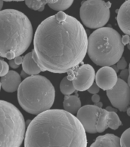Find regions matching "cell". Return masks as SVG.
I'll list each match as a JSON object with an SVG mask.
<instances>
[{"label":"cell","instance_id":"cell-4","mask_svg":"<svg viewBox=\"0 0 130 147\" xmlns=\"http://www.w3.org/2000/svg\"><path fill=\"white\" fill-rule=\"evenodd\" d=\"M17 90L18 103L31 114L38 115L49 110L55 102V87L44 76L38 74L25 78Z\"/></svg>","mask_w":130,"mask_h":147},{"label":"cell","instance_id":"cell-24","mask_svg":"<svg viewBox=\"0 0 130 147\" xmlns=\"http://www.w3.org/2000/svg\"><path fill=\"white\" fill-rule=\"evenodd\" d=\"M100 88L98 87V85L96 84V83H94V84L87 89V90H88V92H89L90 94H98L99 92H100Z\"/></svg>","mask_w":130,"mask_h":147},{"label":"cell","instance_id":"cell-34","mask_svg":"<svg viewBox=\"0 0 130 147\" xmlns=\"http://www.w3.org/2000/svg\"><path fill=\"white\" fill-rule=\"evenodd\" d=\"M2 7H3V0H0V11L2 10Z\"/></svg>","mask_w":130,"mask_h":147},{"label":"cell","instance_id":"cell-17","mask_svg":"<svg viewBox=\"0 0 130 147\" xmlns=\"http://www.w3.org/2000/svg\"><path fill=\"white\" fill-rule=\"evenodd\" d=\"M110 111L100 108L99 112L98 118L96 120V129L97 133H103L108 128V123L110 119Z\"/></svg>","mask_w":130,"mask_h":147},{"label":"cell","instance_id":"cell-19","mask_svg":"<svg viewBox=\"0 0 130 147\" xmlns=\"http://www.w3.org/2000/svg\"><path fill=\"white\" fill-rule=\"evenodd\" d=\"M60 90L62 94L66 95H71L76 90L73 85L72 80H70L67 77L63 78L60 84Z\"/></svg>","mask_w":130,"mask_h":147},{"label":"cell","instance_id":"cell-33","mask_svg":"<svg viewBox=\"0 0 130 147\" xmlns=\"http://www.w3.org/2000/svg\"><path fill=\"white\" fill-rule=\"evenodd\" d=\"M95 105L97 106V107H98L102 108V107H103V103H101V102H98V103H95Z\"/></svg>","mask_w":130,"mask_h":147},{"label":"cell","instance_id":"cell-36","mask_svg":"<svg viewBox=\"0 0 130 147\" xmlns=\"http://www.w3.org/2000/svg\"><path fill=\"white\" fill-rule=\"evenodd\" d=\"M26 75H27V74H25V72H24V71H22V77H24V78H26Z\"/></svg>","mask_w":130,"mask_h":147},{"label":"cell","instance_id":"cell-35","mask_svg":"<svg viewBox=\"0 0 130 147\" xmlns=\"http://www.w3.org/2000/svg\"><path fill=\"white\" fill-rule=\"evenodd\" d=\"M126 113H127V115L130 117V107H129L126 109Z\"/></svg>","mask_w":130,"mask_h":147},{"label":"cell","instance_id":"cell-10","mask_svg":"<svg viewBox=\"0 0 130 147\" xmlns=\"http://www.w3.org/2000/svg\"><path fill=\"white\" fill-rule=\"evenodd\" d=\"M100 109L97 106L86 105L79 109L77 113V118L82 124L86 133H96V123L98 118Z\"/></svg>","mask_w":130,"mask_h":147},{"label":"cell","instance_id":"cell-8","mask_svg":"<svg viewBox=\"0 0 130 147\" xmlns=\"http://www.w3.org/2000/svg\"><path fill=\"white\" fill-rule=\"evenodd\" d=\"M110 103L116 109L125 112L130 105V87L127 82L118 78L117 82L112 89L106 90Z\"/></svg>","mask_w":130,"mask_h":147},{"label":"cell","instance_id":"cell-12","mask_svg":"<svg viewBox=\"0 0 130 147\" xmlns=\"http://www.w3.org/2000/svg\"><path fill=\"white\" fill-rule=\"evenodd\" d=\"M119 28L125 34L130 35V0H127L119 8L117 17Z\"/></svg>","mask_w":130,"mask_h":147},{"label":"cell","instance_id":"cell-25","mask_svg":"<svg viewBox=\"0 0 130 147\" xmlns=\"http://www.w3.org/2000/svg\"><path fill=\"white\" fill-rule=\"evenodd\" d=\"M129 70L128 69H123L119 74V78L122 79V80H125V81H127L128 80V78H129Z\"/></svg>","mask_w":130,"mask_h":147},{"label":"cell","instance_id":"cell-29","mask_svg":"<svg viewBox=\"0 0 130 147\" xmlns=\"http://www.w3.org/2000/svg\"><path fill=\"white\" fill-rule=\"evenodd\" d=\"M9 66L10 67H11V68L16 69V68H18V65H17V64L15 63V61H14L13 59H11V60H9Z\"/></svg>","mask_w":130,"mask_h":147},{"label":"cell","instance_id":"cell-7","mask_svg":"<svg viewBox=\"0 0 130 147\" xmlns=\"http://www.w3.org/2000/svg\"><path fill=\"white\" fill-rule=\"evenodd\" d=\"M110 2L103 0H87L80 9V17L82 23L89 28L97 29L103 27L110 17Z\"/></svg>","mask_w":130,"mask_h":147},{"label":"cell","instance_id":"cell-15","mask_svg":"<svg viewBox=\"0 0 130 147\" xmlns=\"http://www.w3.org/2000/svg\"><path fill=\"white\" fill-rule=\"evenodd\" d=\"M22 71L28 75H38L41 72V70L32 58V52L28 53L25 57H23Z\"/></svg>","mask_w":130,"mask_h":147},{"label":"cell","instance_id":"cell-38","mask_svg":"<svg viewBox=\"0 0 130 147\" xmlns=\"http://www.w3.org/2000/svg\"><path fill=\"white\" fill-rule=\"evenodd\" d=\"M127 47H128V48L130 50V39H129V44L127 45Z\"/></svg>","mask_w":130,"mask_h":147},{"label":"cell","instance_id":"cell-13","mask_svg":"<svg viewBox=\"0 0 130 147\" xmlns=\"http://www.w3.org/2000/svg\"><path fill=\"white\" fill-rule=\"evenodd\" d=\"M1 87L5 92L12 93L18 90L22 80L21 76L16 71H9V72L1 78Z\"/></svg>","mask_w":130,"mask_h":147},{"label":"cell","instance_id":"cell-26","mask_svg":"<svg viewBox=\"0 0 130 147\" xmlns=\"http://www.w3.org/2000/svg\"><path fill=\"white\" fill-rule=\"evenodd\" d=\"M129 39H130V35H128V34H125L123 36H122L121 40H122V43L123 44V45H127L129 42Z\"/></svg>","mask_w":130,"mask_h":147},{"label":"cell","instance_id":"cell-1","mask_svg":"<svg viewBox=\"0 0 130 147\" xmlns=\"http://www.w3.org/2000/svg\"><path fill=\"white\" fill-rule=\"evenodd\" d=\"M87 44L88 37L82 24L60 11L37 28L32 58L41 71L67 73L84 59Z\"/></svg>","mask_w":130,"mask_h":147},{"label":"cell","instance_id":"cell-23","mask_svg":"<svg viewBox=\"0 0 130 147\" xmlns=\"http://www.w3.org/2000/svg\"><path fill=\"white\" fill-rule=\"evenodd\" d=\"M117 67H118L119 70H123V69H125L127 67V61L125 59V57H122L117 62L116 64Z\"/></svg>","mask_w":130,"mask_h":147},{"label":"cell","instance_id":"cell-16","mask_svg":"<svg viewBox=\"0 0 130 147\" xmlns=\"http://www.w3.org/2000/svg\"><path fill=\"white\" fill-rule=\"evenodd\" d=\"M81 107V101L77 95H66L64 100V109L71 114H76Z\"/></svg>","mask_w":130,"mask_h":147},{"label":"cell","instance_id":"cell-14","mask_svg":"<svg viewBox=\"0 0 130 147\" xmlns=\"http://www.w3.org/2000/svg\"><path fill=\"white\" fill-rule=\"evenodd\" d=\"M90 147H121L120 138L112 133L100 136Z\"/></svg>","mask_w":130,"mask_h":147},{"label":"cell","instance_id":"cell-3","mask_svg":"<svg viewBox=\"0 0 130 147\" xmlns=\"http://www.w3.org/2000/svg\"><path fill=\"white\" fill-rule=\"evenodd\" d=\"M33 28L29 18L15 9L0 11V57L21 56L32 43Z\"/></svg>","mask_w":130,"mask_h":147},{"label":"cell","instance_id":"cell-40","mask_svg":"<svg viewBox=\"0 0 130 147\" xmlns=\"http://www.w3.org/2000/svg\"><path fill=\"white\" fill-rule=\"evenodd\" d=\"M0 90H1V82H0Z\"/></svg>","mask_w":130,"mask_h":147},{"label":"cell","instance_id":"cell-32","mask_svg":"<svg viewBox=\"0 0 130 147\" xmlns=\"http://www.w3.org/2000/svg\"><path fill=\"white\" fill-rule=\"evenodd\" d=\"M22 2V1H25V0H3V2Z\"/></svg>","mask_w":130,"mask_h":147},{"label":"cell","instance_id":"cell-31","mask_svg":"<svg viewBox=\"0 0 130 147\" xmlns=\"http://www.w3.org/2000/svg\"><path fill=\"white\" fill-rule=\"evenodd\" d=\"M112 67V68L114 69L115 71H116V72H117V73H118V72H119V69H118V67H117V65H116V64H113V65H112V66H111Z\"/></svg>","mask_w":130,"mask_h":147},{"label":"cell","instance_id":"cell-22","mask_svg":"<svg viewBox=\"0 0 130 147\" xmlns=\"http://www.w3.org/2000/svg\"><path fill=\"white\" fill-rule=\"evenodd\" d=\"M9 71V64L4 60L0 59V77H3Z\"/></svg>","mask_w":130,"mask_h":147},{"label":"cell","instance_id":"cell-21","mask_svg":"<svg viewBox=\"0 0 130 147\" xmlns=\"http://www.w3.org/2000/svg\"><path fill=\"white\" fill-rule=\"evenodd\" d=\"M121 147H130V128L123 132L120 137Z\"/></svg>","mask_w":130,"mask_h":147},{"label":"cell","instance_id":"cell-28","mask_svg":"<svg viewBox=\"0 0 130 147\" xmlns=\"http://www.w3.org/2000/svg\"><path fill=\"white\" fill-rule=\"evenodd\" d=\"M91 100L94 103H98V102H100V96H99L97 94H93V96H92L91 97Z\"/></svg>","mask_w":130,"mask_h":147},{"label":"cell","instance_id":"cell-30","mask_svg":"<svg viewBox=\"0 0 130 147\" xmlns=\"http://www.w3.org/2000/svg\"><path fill=\"white\" fill-rule=\"evenodd\" d=\"M106 110H109V111H114V112H117V109H115V108L111 107H107L106 108Z\"/></svg>","mask_w":130,"mask_h":147},{"label":"cell","instance_id":"cell-20","mask_svg":"<svg viewBox=\"0 0 130 147\" xmlns=\"http://www.w3.org/2000/svg\"><path fill=\"white\" fill-rule=\"evenodd\" d=\"M73 0H59L58 2L54 4H49L48 6L51 9H52L55 11H62L68 9L71 6V5L73 4Z\"/></svg>","mask_w":130,"mask_h":147},{"label":"cell","instance_id":"cell-37","mask_svg":"<svg viewBox=\"0 0 130 147\" xmlns=\"http://www.w3.org/2000/svg\"><path fill=\"white\" fill-rule=\"evenodd\" d=\"M127 84H128V85L129 86V87H130V77H129L128 80H127Z\"/></svg>","mask_w":130,"mask_h":147},{"label":"cell","instance_id":"cell-5","mask_svg":"<svg viewBox=\"0 0 130 147\" xmlns=\"http://www.w3.org/2000/svg\"><path fill=\"white\" fill-rule=\"evenodd\" d=\"M122 36L110 27L97 28L88 37L87 54L98 66H112L117 64L124 52Z\"/></svg>","mask_w":130,"mask_h":147},{"label":"cell","instance_id":"cell-27","mask_svg":"<svg viewBox=\"0 0 130 147\" xmlns=\"http://www.w3.org/2000/svg\"><path fill=\"white\" fill-rule=\"evenodd\" d=\"M14 61H15V63L17 65H20V64H22V61H23V57H22V56H17V57H15V58H13Z\"/></svg>","mask_w":130,"mask_h":147},{"label":"cell","instance_id":"cell-11","mask_svg":"<svg viewBox=\"0 0 130 147\" xmlns=\"http://www.w3.org/2000/svg\"><path fill=\"white\" fill-rule=\"evenodd\" d=\"M96 84L103 90H108L114 87L118 80L117 73L111 66H103L95 75Z\"/></svg>","mask_w":130,"mask_h":147},{"label":"cell","instance_id":"cell-39","mask_svg":"<svg viewBox=\"0 0 130 147\" xmlns=\"http://www.w3.org/2000/svg\"><path fill=\"white\" fill-rule=\"evenodd\" d=\"M129 77H130V64H129Z\"/></svg>","mask_w":130,"mask_h":147},{"label":"cell","instance_id":"cell-18","mask_svg":"<svg viewBox=\"0 0 130 147\" xmlns=\"http://www.w3.org/2000/svg\"><path fill=\"white\" fill-rule=\"evenodd\" d=\"M25 4L29 9L34 11H42L44 9V6L48 4H54L59 0H25Z\"/></svg>","mask_w":130,"mask_h":147},{"label":"cell","instance_id":"cell-9","mask_svg":"<svg viewBox=\"0 0 130 147\" xmlns=\"http://www.w3.org/2000/svg\"><path fill=\"white\" fill-rule=\"evenodd\" d=\"M73 85L76 90L85 91L94 83L95 71L90 64H83L75 70H73Z\"/></svg>","mask_w":130,"mask_h":147},{"label":"cell","instance_id":"cell-2","mask_svg":"<svg viewBox=\"0 0 130 147\" xmlns=\"http://www.w3.org/2000/svg\"><path fill=\"white\" fill-rule=\"evenodd\" d=\"M25 147H87L84 129L65 110L54 109L37 115L28 126Z\"/></svg>","mask_w":130,"mask_h":147},{"label":"cell","instance_id":"cell-6","mask_svg":"<svg viewBox=\"0 0 130 147\" xmlns=\"http://www.w3.org/2000/svg\"><path fill=\"white\" fill-rule=\"evenodd\" d=\"M25 135V121L15 106L0 100V147H20Z\"/></svg>","mask_w":130,"mask_h":147}]
</instances>
